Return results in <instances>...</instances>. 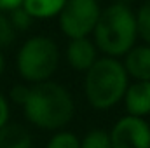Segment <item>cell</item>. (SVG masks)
I'll return each instance as SVG.
<instances>
[{
  "label": "cell",
  "instance_id": "cell-13",
  "mask_svg": "<svg viewBox=\"0 0 150 148\" xmlns=\"http://www.w3.org/2000/svg\"><path fill=\"white\" fill-rule=\"evenodd\" d=\"M45 148H80V140L70 131H58L49 140Z\"/></svg>",
  "mask_w": 150,
  "mask_h": 148
},
{
  "label": "cell",
  "instance_id": "cell-16",
  "mask_svg": "<svg viewBox=\"0 0 150 148\" xmlns=\"http://www.w3.org/2000/svg\"><path fill=\"white\" fill-rule=\"evenodd\" d=\"M12 40H14V28L9 23V18H5L0 12V49L7 47Z\"/></svg>",
  "mask_w": 150,
  "mask_h": 148
},
{
  "label": "cell",
  "instance_id": "cell-9",
  "mask_svg": "<svg viewBox=\"0 0 150 148\" xmlns=\"http://www.w3.org/2000/svg\"><path fill=\"white\" fill-rule=\"evenodd\" d=\"M122 65L136 82H150V45H134Z\"/></svg>",
  "mask_w": 150,
  "mask_h": 148
},
{
  "label": "cell",
  "instance_id": "cell-19",
  "mask_svg": "<svg viewBox=\"0 0 150 148\" xmlns=\"http://www.w3.org/2000/svg\"><path fill=\"white\" fill-rule=\"evenodd\" d=\"M23 5V0H0V12L2 11H14Z\"/></svg>",
  "mask_w": 150,
  "mask_h": 148
},
{
  "label": "cell",
  "instance_id": "cell-14",
  "mask_svg": "<svg viewBox=\"0 0 150 148\" xmlns=\"http://www.w3.org/2000/svg\"><path fill=\"white\" fill-rule=\"evenodd\" d=\"M136 30L138 35L143 38V42L150 45V0L140 7L136 14Z\"/></svg>",
  "mask_w": 150,
  "mask_h": 148
},
{
  "label": "cell",
  "instance_id": "cell-12",
  "mask_svg": "<svg viewBox=\"0 0 150 148\" xmlns=\"http://www.w3.org/2000/svg\"><path fill=\"white\" fill-rule=\"evenodd\" d=\"M80 148H112L110 136L103 129H93L80 140Z\"/></svg>",
  "mask_w": 150,
  "mask_h": 148
},
{
  "label": "cell",
  "instance_id": "cell-8",
  "mask_svg": "<svg viewBox=\"0 0 150 148\" xmlns=\"http://www.w3.org/2000/svg\"><path fill=\"white\" fill-rule=\"evenodd\" d=\"M127 115L145 118L150 115V82H134L124 94Z\"/></svg>",
  "mask_w": 150,
  "mask_h": 148
},
{
  "label": "cell",
  "instance_id": "cell-1",
  "mask_svg": "<svg viewBox=\"0 0 150 148\" xmlns=\"http://www.w3.org/2000/svg\"><path fill=\"white\" fill-rule=\"evenodd\" d=\"M23 110L32 125L58 132L74 118L75 105L72 94L61 84L47 80L30 87Z\"/></svg>",
  "mask_w": 150,
  "mask_h": 148
},
{
  "label": "cell",
  "instance_id": "cell-20",
  "mask_svg": "<svg viewBox=\"0 0 150 148\" xmlns=\"http://www.w3.org/2000/svg\"><path fill=\"white\" fill-rule=\"evenodd\" d=\"M4 68H5V61H4V56H2V52H0V75L4 73Z\"/></svg>",
  "mask_w": 150,
  "mask_h": 148
},
{
  "label": "cell",
  "instance_id": "cell-10",
  "mask_svg": "<svg viewBox=\"0 0 150 148\" xmlns=\"http://www.w3.org/2000/svg\"><path fill=\"white\" fill-rule=\"evenodd\" d=\"M0 148H33L32 134L21 124L7 122L0 129Z\"/></svg>",
  "mask_w": 150,
  "mask_h": 148
},
{
  "label": "cell",
  "instance_id": "cell-3",
  "mask_svg": "<svg viewBox=\"0 0 150 148\" xmlns=\"http://www.w3.org/2000/svg\"><path fill=\"white\" fill-rule=\"evenodd\" d=\"M129 87V75L115 58H98L86 72L84 91L87 103L96 110H108L124 99Z\"/></svg>",
  "mask_w": 150,
  "mask_h": 148
},
{
  "label": "cell",
  "instance_id": "cell-6",
  "mask_svg": "<svg viewBox=\"0 0 150 148\" xmlns=\"http://www.w3.org/2000/svg\"><path fill=\"white\" fill-rule=\"evenodd\" d=\"M112 148H150V124L145 118L124 115L108 132Z\"/></svg>",
  "mask_w": 150,
  "mask_h": 148
},
{
  "label": "cell",
  "instance_id": "cell-18",
  "mask_svg": "<svg viewBox=\"0 0 150 148\" xmlns=\"http://www.w3.org/2000/svg\"><path fill=\"white\" fill-rule=\"evenodd\" d=\"M9 122V103L7 99L0 94V129Z\"/></svg>",
  "mask_w": 150,
  "mask_h": 148
},
{
  "label": "cell",
  "instance_id": "cell-2",
  "mask_svg": "<svg viewBox=\"0 0 150 148\" xmlns=\"http://www.w3.org/2000/svg\"><path fill=\"white\" fill-rule=\"evenodd\" d=\"M94 45L107 58L126 56L138 37L136 14L124 4L108 5L101 11L100 19L94 26Z\"/></svg>",
  "mask_w": 150,
  "mask_h": 148
},
{
  "label": "cell",
  "instance_id": "cell-5",
  "mask_svg": "<svg viewBox=\"0 0 150 148\" xmlns=\"http://www.w3.org/2000/svg\"><path fill=\"white\" fill-rule=\"evenodd\" d=\"M100 14L101 9L96 0H68L59 12V28L70 40L87 38L94 32Z\"/></svg>",
  "mask_w": 150,
  "mask_h": 148
},
{
  "label": "cell",
  "instance_id": "cell-7",
  "mask_svg": "<svg viewBox=\"0 0 150 148\" xmlns=\"http://www.w3.org/2000/svg\"><path fill=\"white\" fill-rule=\"evenodd\" d=\"M67 59L74 70L87 72L98 59V49L89 38H75L67 47Z\"/></svg>",
  "mask_w": 150,
  "mask_h": 148
},
{
  "label": "cell",
  "instance_id": "cell-11",
  "mask_svg": "<svg viewBox=\"0 0 150 148\" xmlns=\"http://www.w3.org/2000/svg\"><path fill=\"white\" fill-rule=\"evenodd\" d=\"M68 0H23V9L35 19H47L59 16Z\"/></svg>",
  "mask_w": 150,
  "mask_h": 148
},
{
  "label": "cell",
  "instance_id": "cell-4",
  "mask_svg": "<svg viewBox=\"0 0 150 148\" xmlns=\"http://www.w3.org/2000/svg\"><path fill=\"white\" fill-rule=\"evenodd\" d=\"M16 65L19 75L26 82H47L59 65V51L56 42L42 35L28 38L18 52Z\"/></svg>",
  "mask_w": 150,
  "mask_h": 148
},
{
  "label": "cell",
  "instance_id": "cell-15",
  "mask_svg": "<svg viewBox=\"0 0 150 148\" xmlns=\"http://www.w3.org/2000/svg\"><path fill=\"white\" fill-rule=\"evenodd\" d=\"M32 21H33V18H32L23 7H18V9L11 11L9 23L12 25L14 30H28V28L32 26Z\"/></svg>",
  "mask_w": 150,
  "mask_h": 148
},
{
  "label": "cell",
  "instance_id": "cell-17",
  "mask_svg": "<svg viewBox=\"0 0 150 148\" xmlns=\"http://www.w3.org/2000/svg\"><path fill=\"white\" fill-rule=\"evenodd\" d=\"M28 92H30V87H26V85H14L12 89H11V99L14 101V103H18V105H25V101H26V98H28Z\"/></svg>",
  "mask_w": 150,
  "mask_h": 148
}]
</instances>
